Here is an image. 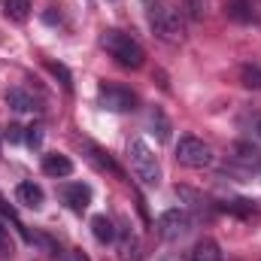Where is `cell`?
Masks as SVG:
<instances>
[{"instance_id": "obj_3", "label": "cell", "mask_w": 261, "mask_h": 261, "mask_svg": "<svg viewBox=\"0 0 261 261\" xmlns=\"http://www.w3.org/2000/svg\"><path fill=\"white\" fill-rule=\"evenodd\" d=\"M128 158H130V167H134L140 182H146V186H158L161 182V164H158L155 152L146 146V140H130Z\"/></svg>"}, {"instance_id": "obj_6", "label": "cell", "mask_w": 261, "mask_h": 261, "mask_svg": "<svg viewBox=\"0 0 261 261\" xmlns=\"http://www.w3.org/2000/svg\"><path fill=\"white\" fill-rule=\"evenodd\" d=\"M189 228H192V222H189V216H186L182 210H167V213H161L158 222H155L158 237H161V240H170V243L179 240V237H186Z\"/></svg>"}, {"instance_id": "obj_15", "label": "cell", "mask_w": 261, "mask_h": 261, "mask_svg": "<svg viewBox=\"0 0 261 261\" xmlns=\"http://www.w3.org/2000/svg\"><path fill=\"white\" fill-rule=\"evenodd\" d=\"M192 261H222V249H219V243L210 240V237H203V240L195 246V252H192Z\"/></svg>"}, {"instance_id": "obj_12", "label": "cell", "mask_w": 261, "mask_h": 261, "mask_svg": "<svg viewBox=\"0 0 261 261\" xmlns=\"http://www.w3.org/2000/svg\"><path fill=\"white\" fill-rule=\"evenodd\" d=\"M91 234H94V240L97 243H113L116 240V225H113V219L110 216H94L91 219Z\"/></svg>"}, {"instance_id": "obj_20", "label": "cell", "mask_w": 261, "mask_h": 261, "mask_svg": "<svg viewBox=\"0 0 261 261\" xmlns=\"http://www.w3.org/2000/svg\"><path fill=\"white\" fill-rule=\"evenodd\" d=\"M0 255L3 258H12L15 255V243H12V237H9V225L0 219Z\"/></svg>"}, {"instance_id": "obj_19", "label": "cell", "mask_w": 261, "mask_h": 261, "mask_svg": "<svg viewBox=\"0 0 261 261\" xmlns=\"http://www.w3.org/2000/svg\"><path fill=\"white\" fill-rule=\"evenodd\" d=\"M88 152H91V161H97V167H103V170H110V173H116V176H122V170H119V164L103 152V149H97V146H91L88 143Z\"/></svg>"}, {"instance_id": "obj_13", "label": "cell", "mask_w": 261, "mask_h": 261, "mask_svg": "<svg viewBox=\"0 0 261 261\" xmlns=\"http://www.w3.org/2000/svg\"><path fill=\"white\" fill-rule=\"evenodd\" d=\"M6 103H9L12 110H18V113H37V110H40L37 100H34L28 91H21V88H9V91H6Z\"/></svg>"}, {"instance_id": "obj_17", "label": "cell", "mask_w": 261, "mask_h": 261, "mask_svg": "<svg viewBox=\"0 0 261 261\" xmlns=\"http://www.w3.org/2000/svg\"><path fill=\"white\" fill-rule=\"evenodd\" d=\"M0 219H3L6 225H12V231H18V237H21V240H34V237L28 234V228L21 225V219L15 216V210H12V206L3 200V197H0Z\"/></svg>"}, {"instance_id": "obj_9", "label": "cell", "mask_w": 261, "mask_h": 261, "mask_svg": "<svg viewBox=\"0 0 261 261\" xmlns=\"http://www.w3.org/2000/svg\"><path fill=\"white\" fill-rule=\"evenodd\" d=\"M43 173L55 176V179H64V176L73 173V161L61 152H49V155H43Z\"/></svg>"}, {"instance_id": "obj_10", "label": "cell", "mask_w": 261, "mask_h": 261, "mask_svg": "<svg viewBox=\"0 0 261 261\" xmlns=\"http://www.w3.org/2000/svg\"><path fill=\"white\" fill-rule=\"evenodd\" d=\"M15 197H18V203H24V206H31V210H40L43 206V189L37 186V182H18V189H15Z\"/></svg>"}, {"instance_id": "obj_4", "label": "cell", "mask_w": 261, "mask_h": 261, "mask_svg": "<svg viewBox=\"0 0 261 261\" xmlns=\"http://www.w3.org/2000/svg\"><path fill=\"white\" fill-rule=\"evenodd\" d=\"M213 158H216L213 149L200 137H179V143H176V161L179 164H186L192 170H203L213 164Z\"/></svg>"}, {"instance_id": "obj_21", "label": "cell", "mask_w": 261, "mask_h": 261, "mask_svg": "<svg viewBox=\"0 0 261 261\" xmlns=\"http://www.w3.org/2000/svg\"><path fill=\"white\" fill-rule=\"evenodd\" d=\"M182 3V12L192 18V21H200L203 12H206V0H179Z\"/></svg>"}, {"instance_id": "obj_11", "label": "cell", "mask_w": 261, "mask_h": 261, "mask_svg": "<svg viewBox=\"0 0 261 261\" xmlns=\"http://www.w3.org/2000/svg\"><path fill=\"white\" fill-rule=\"evenodd\" d=\"M225 15H228L231 21L246 24V21H252V18H255V9H252V3H249V0H225Z\"/></svg>"}, {"instance_id": "obj_22", "label": "cell", "mask_w": 261, "mask_h": 261, "mask_svg": "<svg viewBox=\"0 0 261 261\" xmlns=\"http://www.w3.org/2000/svg\"><path fill=\"white\" fill-rule=\"evenodd\" d=\"M49 70H52V73H55V76H58V79H61V85H64L67 91H70V88H73V76H70V70H67L64 64H55V61H49Z\"/></svg>"}, {"instance_id": "obj_25", "label": "cell", "mask_w": 261, "mask_h": 261, "mask_svg": "<svg viewBox=\"0 0 261 261\" xmlns=\"http://www.w3.org/2000/svg\"><path fill=\"white\" fill-rule=\"evenodd\" d=\"M73 261H88V255H85L82 249H76V252H73Z\"/></svg>"}, {"instance_id": "obj_5", "label": "cell", "mask_w": 261, "mask_h": 261, "mask_svg": "<svg viewBox=\"0 0 261 261\" xmlns=\"http://www.w3.org/2000/svg\"><path fill=\"white\" fill-rule=\"evenodd\" d=\"M97 97H100V107L110 110V113H128V110L137 107L134 91L125 88V85H116V82H103L97 88Z\"/></svg>"}, {"instance_id": "obj_23", "label": "cell", "mask_w": 261, "mask_h": 261, "mask_svg": "<svg viewBox=\"0 0 261 261\" xmlns=\"http://www.w3.org/2000/svg\"><path fill=\"white\" fill-rule=\"evenodd\" d=\"M24 143H28L31 149H40V143H43V128H40V125H31L28 134H24Z\"/></svg>"}, {"instance_id": "obj_1", "label": "cell", "mask_w": 261, "mask_h": 261, "mask_svg": "<svg viewBox=\"0 0 261 261\" xmlns=\"http://www.w3.org/2000/svg\"><path fill=\"white\" fill-rule=\"evenodd\" d=\"M149 24H152L155 37L164 40V43H182V37H186L182 12H179L173 3H167V0L149 3Z\"/></svg>"}, {"instance_id": "obj_2", "label": "cell", "mask_w": 261, "mask_h": 261, "mask_svg": "<svg viewBox=\"0 0 261 261\" xmlns=\"http://www.w3.org/2000/svg\"><path fill=\"white\" fill-rule=\"evenodd\" d=\"M100 46L119 61L122 67H130V70H140L143 61H146V52H143V46L125 34V31H103V37H100Z\"/></svg>"}, {"instance_id": "obj_8", "label": "cell", "mask_w": 261, "mask_h": 261, "mask_svg": "<svg viewBox=\"0 0 261 261\" xmlns=\"http://www.w3.org/2000/svg\"><path fill=\"white\" fill-rule=\"evenodd\" d=\"M119 237V252H122V261H140L143 258V246H140V237L130 231L128 225L122 231H116Z\"/></svg>"}, {"instance_id": "obj_16", "label": "cell", "mask_w": 261, "mask_h": 261, "mask_svg": "<svg viewBox=\"0 0 261 261\" xmlns=\"http://www.w3.org/2000/svg\"><path fill=\"white\" fill-rule=\"evenodd\" d=\"M3 12H6V18L9 21H28V15H31V0H3Z\"/></svg>"}, {"instance_id": "obj_24", "label": "cell", "mask_w": 261, "mask_h": 261, "mask_svg": "<svg viewBox=\"0 0 261 261\" xmlns=\"http://www.w3.org/2000/svg\"><path fill=\"white\" fill-rule=\"evenodd\" d=\"M6 140H9V143H18V140H21V128H18V125H9V128H6Z\"/></svg>"}, {"instance_id": "obj_18", "label": "cell", "mask_w": 261, "mask_h": 261, "mask_svg": "<svg viewBox=\"0 0 261 261\" xmlns=\"http://www.w3.org/2000/svg\"><path fill=\"white\" fill-rule=\"evenodd\" d=\"M240 82L249 91H261V64H243L240 67Z\"/></svg>"}, {"instance_id": "obj_14", "label": "cell", "mask_w": 261, "mask_h": 261, "mask_svg": "<svg viewBox=\"0 0 261 261\" xmlns=\"http://www.w3.org/2000/svg\"><path fill=\"white\" fill-rule=\"evenodd\" d=\"M149 128H152V134H155L161 143L170 140V122H167V116H164L161 107H152V110H149Z\"/></svg>"}, {"instance_id": "obj_7", "label": "cell", "mask_w": 261, "mask_h": 261, "mask_svg": "<svg viewBox=\"0 0 261 261\" xmlns=\"http://www.w3.org/2000/svg\"><path fill=\"white\" fill-rule=\"evenodd\" d=\"M61 197H64V203L73 213H85L88 203H91V189L82 186V182H70V186L61 189Z\"/></svg>"}]
</instances>
